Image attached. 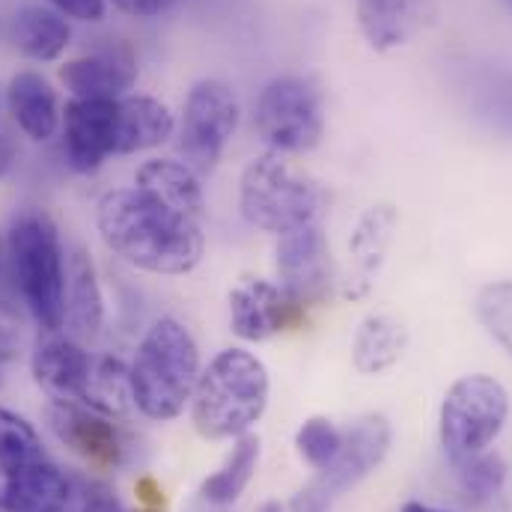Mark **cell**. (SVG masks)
<instances>
[{
  "mask_svg": "<svg viewBox=\"0 0 512 512\" xmlns=\"http://www.w3.org/2000/svg\"><path fill=\"white\" fill-rule=\"evenodd\" d=\"M200 379V349L176 319L155 322L137 346L131 364L134 405L152 420H173L194 396Z\"/></svg>",
  "mask_w": 512,
  "mask_h": 512,
  "instance_id": "obj_2",
  "label": "cell"
},
{
  "mask_svg": "<svg viewBox=\"0 0 512 512\" xmlns=\"http://www.w3.org/2000/svg\"><path fill=\"white\" fill-rule=\"evenodd\" d=\"M6 105L15 120L30 140H51L54 131L60 128V108H57V93L54 87L39 75V72H18L12 75L6 87Z\"/></svg>",
  "mask_w": 512,
  "mask_h": 512,
  "instance_id": "obj_17",
  "label": "cell"
},
{
  "mask_svg": "<svg viewBox=\"0 0 512 512\" xmlns=\"http://www.w3.org/2000/svg\"><path fill=\"white\" fill-rule=\"evenodd\" d=\"M173 114L149 96H126L117 102V155L161 146L173 134Z\"/></svg>",
  "mask_w": 512,
  "mask_h": 512,
  "instance_id": "obj_19",
  "label": "cell"
},
{
  "mask_svg": "<svg viewBox=\"0 0 512 512\" xmlns=\"http://www.w3.org/2000/svg\"><path fill=\"white\" fill-rule=\"evenodd\" d=\"M12 358V343H9V337H6V331L0 328V370H3V364Z\"/></svg>",
  "mask_w": 512,
  "mask_h": 512,
  "instance_id": "obj_34",
  "label": "cell"
},
{
  "mask_svg": "<svg viewBox=\"0 0 512 512\" xmlns=\"http://www.w3.org/2000/svg\"><path fill=\"white\" fill-rule=\"evenodd\" d=\"M256 462H259V438L254 435H239L233 453L227 456L224 468L215 471L203 486H200V495L203 501L215 504V507H227L233 501L242 498V492L248 489V483L254 480Z\"/></svg>",
  "mask_w": 512,
  "mask_h": 512,
  "instance_id": "obj_24",
  "label": "cell"
},
{
  "mask_svg": "<svg viewBox=\"0 0 512 512\" xmlns=\"http://www.w3.org/2000/svg\"><path fill=\"white\" fill-rule=\"evenodd\" d=\"M298 310L301 307H295L283 289L268 280H242L230 292V325L242 340L251 343L283 331Z\"/></svg>",
  "mask_w": 512,
  "mask_h": 512,
  "instance_id": "obj_13",
  "label": "cell"
},
{
  "mask_svg": "<svg viewBox=\"0 0 512 512\" xmlns=\"http://www.w3.org/2000/svg\"><path fill=\"white\" fill-rule=\"evenodd\" d=\"M408 346V331L393 316H367L352 343V361L358 373L376 376L390 370Z\"/></svg>",
  "mask_w": 512,
  "mask_h": 512,
  "instance_id": "obj_21",
  "label": "cell"
},
{
  "mask_svg": "<svg viewBox=\"0 0 512 512\" xmlns=\"http://www.w3.org/2000/svg\"><path fill=\"white\" fill-rule=\"evenodd\" d=\"M131 402H134L131 370H126L123 361H117V358H93L84 405L99 411V414L114 417V414H126Z\"/></svg>",
  "mask_w": 512,
  "mask_h": 512,
  "instance_id": "obj_25",
  "label": "cell"
},
{
  "mask_svg": "<svg viewBox=\"0 0 512 512\" xmlns=\"http://www.w3.org/2000/svg\"><path fill=\"white\" fill-rule=\"evenodd\" d=\"M48 420H51L54 435L81 459L93 465H108V468L123 465L126 441L105 414L78 402H54L48 408Z\"/></svg>",
  "mask_w": 512,
  "mask_h": 512,
  "instance_id": "obj_12",
  "label": "cell"
},
{
  "mask_svg": "<svg viewBox=\"0 0 512 512\" xmlns=\"http://www.w3.org/2000/svg\"><path fill=\"white\" fill-rule=\"evenodd\" d=\"M399 512H447V510H435V507H426V504H417V501H411V504H405Z\"/></svg>",
  "mask_w": 512,
  "mask_h": 512,
  "instance_id": "obj_35",
  "label": "cell"
},
{
  "mask_svg": "<svg viewBox=\"0 0 512 512\" xmlns=\"http://www.w3.org/2000/svg\"><path fill=\"white\" fill-rule=\"evenodd\" d=\"M254 123L274 152H310L325 134L322 96L307 78H274L256 99Z\"/></svg>",
  "mask_w": 512,
  "mask_h": 512,
  "instance_id": "obj_7",
  "label": "cell"
},
{
  "mask_svg": "<svg viewBox=\"0 0 512 512\" xmlns=\"http://www.w3.org/2000/svg\"><path fill=\"white\" fill-rule=\"evenodd\" d=\"M191 399V417L203 438H239L268 405V373L251 352L227 349L200 373Z\"/></svg>",
  "mask_w": 512,
  "mask_h": 512,
  "instance_id": "obj_3",
  "label": "cell"
},
{
  "mask_svg": "<svg viewBox=\"0 0 512 512\" xmlns=\"http://www.w3.org/2000/svg\"><path fill=\"white\" fill-rule=\"evenodd\" d=\"M462 489L471 501H489L504 489L507 480V462L495 453H477L471 459L456 462Z\"/></svg>",
  "mask_w": 512,
  "mask_h": 512,
  "instance_id": "obj_28",
  "label": "cell"
},
{
  "mask_svg": "<svg viewBox=\"0 0 512 512\" xmlns=\"http://www.w3.org/2000/svg\"><path fill=\"white\" fill-rule=\"evenodd\" d=\"M87 512H93V486H90V504H87Z\"/></svg>",
  "mask_w": 512,
  "mask_h": 512,
  "instance_id": "obj_37",
  "label": "cell"
},
{
  "mask_svg": "<svg viewBox=\"0 0 512 512\" xmlns=\"http://www.w3.org/2000/svg\"><path fill=\"white\" fill-rule=\"evenodd\" d=\"M134 188L185 218L203 221V209H206L203 188L197 173L185 161H170V158L146 161L134 176Z\"/></svg>",
  "mask_w": 512,
  "mask_h": 512,
  "instance_id": "obj_16",
  "label": "cell"
},
{
  "mask_svg": "<svg viewBox=\"0 0 512 512\" xmlns=\"http://www.w3.org/2000/svg\"><path fill=\"white\" fill-rule=\"evenodd\" d=\"M474 307H477V319L483 322V328L512 358V280H498L480 289Z\"/></svg>",
  "mask_w": 512,
  "mask_h": 512,
  "instance_id": "obj_27",
  "label": "cell"
},
{
  "mask_svg": "<svg viewBox=\"0 0 512 512\" xmlns=\"http://www.w3.org/2000/svg\"><path fill=\"white\" fill-rule=\"evenodd\" d=\"M111 3L131 18H158L170 12L179 0H111Z\"/></svg>",
  "mask_w": 512,
  "mask_h": 512,
  "instance_id": "obj_31",
  "label": "cell"
},
{
  "mask_svg": "<svg viewBox=\"0 0 512 512\" xmlns=\"http://www.w3.org/2000/svg\"><path fill=\"white\" fill-rule=\"evenodd\" d=\"M390 450V423L382 414L361 417L346 435L337 459L295 495L289 512H328L331 504L352 486H358L370 471H376Z\"/></svg>",
  "mask_w": 512,
  "mask_h": 512,
  "instance_id": "obj_8",
  "label": "cell"
},
{
  "mask_svg": "<svg viewBox=\"0 0 512 512\" xmlns=\"http://www.w3.org/2000/svg\"><path fill=\"white\" fill-rule=\"evenodd\" d=\"M9 268L12 280L45 331H60L66 322V262L57 224L39 212L27 209L12 221L9 230Z\"/></svg>",
  "mask_w": 512,
  "mask_h": 512,
  "instance_id": "obj_4",
  "label": "cell"
},
{
  "mask_svg": "<svg viewBox=\"0 0 512 512\" xmlns=\"http://www.w3.org/2000/svg\"><path fill=\"white\" fill-rule=\"evenodd\" d=\"M259 512H283V507L271 501V504H265V507H262V510H259Z\"/></svg>",
  "mask_w": 512,
  "mask_h": 512,
  "instance_id": "obj_36",
  "label": "cell"
},
{
  "mask_svg": "<svg viewBox=\"0 0 512 512\" xmlns=\"http://www.w3.org/2000/svg\"><path fill=\"white\" fill-rule=\"evenodd\" d=\"M51 9H57L66 18L78 21H102L105 18V0H48Z\"/></svg>",
  "mask_w": 512,
  "mask_h": 512,
  "instance_id": "obj_30",
  "label": "cell"
},
{
  "mask_svg": "<svg viewBox=\"0 0 512 512\" xmlns=\"http://www.w3.org/2000/svg\"><path fill=\"white\" fill-rule=\"evenodd\" d=\"M93 370V355H87L78 343L51 337L33 352V379L54 402H78L84 405L87 382Z\"/></svg>",
  "mask_w": 512,
  "mask_h": 512,
  "instance_id": "obj_15",
  "label": "cell"
},
{
  "mask_svg": "<svg viewBox=\"0 0 512 512\" xmlns=\"http://www.w3.org/2000/svg\"><path fill=\"white\" fill-rule=\"evenodd\" d=\"M510 414V393L492 376H465L441 402V444L450 462L486 453Z\"/></svg>",
  "mask_w": 512,
  "mask_h": 512,
  "instance_id": "obj_6",
  "label": "cell"
},
{
  "mask_svg": "<svg viewBox=\"0 0 512 512\" xmlns=\"http://www.w3.org/2000/svg\"><path fill=\"white\" fill-rule=\"evenodd\" d=\"M358 24L376 51H390L417 30L420 0H358Z\"/></svg>",
  "mask_w": 512,
  "mask_h": 512,
  "instance_id": "obj_22",
  "label": "cell"
},
{
  "mask_svg": "<svg viewBox=\"0 0 512 512\" xmlns=\"http://www.w3.org/2000/svg\"><path fill=\"white\" fill-rule=\"evenodd\" d=\"M507 3H510V6H512V0H507Z\"/></svg>",
  "mask_w": 512,
  "mask_h": 512,
  "instance_id": "obj_39",
  "label": "cell"
},
{
  "mask_svg": "<svg viewBox=\"0 0 512 512\" xmlns=\"http://www.w3.org/2000/svg\"><path fill=\"white\" fill-rule=\"evenodd\" d=\"M120 102V99H117ZM117 102L72 99L63 111L66 158L72 170L93 173L117 155Z\"/></svg>",
  "mask_w": 512,
  "mask_h": 512,
  "instance_id": "obj_11",
  "label": "cell"
},
{
  "mask_svg": "<svg viewBox=\"0 0 512 512\" xmlns=\"http://www.w3.org/2000/svg\"><path fill=\"white\" fill-rule=\"evenodd\" d=\"M15 155H18V146H15V140H12L6 131H0V176H6V173L12 170V164H15Z\"/></svg>",
  "mask_w": 512,
  "mask_h": 512,
  "instance_id": "obj_33",
  "label": "cell"
},
{
  "mask_svg": "<svg viewBox=\"0 0 512 512\" xmlns=\"http://www.w3.org/2000/svg\"><path fill=\"white\" fill-rule=\"evenodd\" d=\"M102 316H105V298L96 280V268L90 256L75 251L66 268V319H72V325L81 334L93 337L102 328Z\"/></svg>",
  "mask_w": 512,
  "mask_h": 512,
  "instance_id": "obj_23",
  "label": "cell"
},
{
  "mask_svg": "<svg viewBox=\"0 0 512 512\" xmlns=\"http://www.w3.org/2000/svg\"><path fill=\"white\" fill-rule=\"evenodd\" d=\"M0 512H9V510H3V507H0Z\"/></svg>",
  "mask_w": 512,
  "mask_h": 512,
  "instance_id": "obj_38",
  "label": "cell"
},
{
  "mask_svg": "<svg viewBox=\"0 0 512 512\" xmlns=\"http://www.w3.org/2000/svg\"><path fill=\"white\" fill-rule=\"evenodd\" d=\"M396 230V212L390 206H373L355 227L349 239V256H352V277H349V295L361 298L373 286V277L382 268L384 254L390 248Z\"/></svg>",
  "mask_w": 512,
  "mask_h": 512,
  "instance_id": "obj_18",
  "label": "cell"
},
{
  "mask_svg": "<svg viewBox=\"0 0 512 512\" xmlns=\"http://www.w3.org/2000/svg\"><path fill=\"white\" fill-rule=\"evenodd\" d=\"M60 81L75 99H99L117 102L137 81V63L126 48L99 51L90 57H78L60 69Z\"/></svg>",
  "mask_w": 512,
  "mask_h": 512,
  "instance_id": "obj_14",
  "label": "cell"
},
{
  "mask_svg": "<svg viewBox=\"0 0 512 512\" xmlns=\"http://www.w3.org/2000/svg\"><path fill=\"white\" fill-rule=\"evenodd\" d=\"M93 512H131V510H128L126 504H123L111 489H105V486H93Z\"/></svg>",
  "mask_w": 512,
  "mask_h": 512,
  "instance_id": "obj_32",
  "label": "cell"
},
{
  "mask_svg": "<svg viewBox=\"0 0 512 512\" xmlns=\"http://www.w3.org/2000/svg\"><path fill=\"white\" fill-rule=\"evenodd\" d=\"M239 128V99L230 84L206 78L197 81L185 99L179 152L194 173H209L230 137Z\"/></svg>",
  "mask_w": 512,
  "mask_h": 512,
  "instance_id": "obj_9",
  "label": "cell"
},
{
  "mask_svg": "<svg viewBox=\"0 0 512 512\" xmlns=\"http://www.w3.org/2000/svg\"><path fill=\"white\" fill-rule=\"evenodd\" d=\"M96 224L114 254L152 274H185L203 259V221L185 218L137 188L105 194Z\"/></svg>",
  "mask_w": 512,
  "mask_h": 512,
  "instance_id": "obj_1",
  "label": "cell"
},
{
  "mask_svg": "<svg viewBox=\"0 0 512 512\" xmlns=\"http://www.w3.org/2000/svg\"><path fill=\"white\" fill-rule=\"evenodd\" d=\"M42 459H48V456L42 450L36 429L24 417H18L15 411L0 405V474L21 471Z\"/></svg>",
  "mask_w": 512,
  "mask_h": 512,
  "instance_id": "obj_26",
  "label": "cell"
},
{
  "mask_svg": "<svg viewBox=\"0 0 512 512\" xmlns=\"http://www.w3.org/2000/svg\"><path fill=\"white\" fill-rule=\"evenodd\" d=\"M295 444H298V453L304 456L307 465H313L316 471H325L343 447V432L325 417H310L298 429Z\"/></svg>",
  "mask_w": 512,
  "mask_h": 512,
  "instance_id": "obj_29",
  "label": "cell"
},
{
  "mask_svg": "<svg viewBox=\"0 0 512 512\" xmlns=\"http://www.w3.org/2000/svg\"><path fill=\"white\" fill-rule=\"evenodd\" d=\"M277 277L283 295L295 307H307L325 298L331 274H328V242L319 224H307L280 236Z\"/></svg>",
  "mask_w": 512,
  "mask_h": 512,
  "instance_id": "obj_10",
  "label": "cell"
},
{
  "mask_svg": "<svg viewBox=\"0 0 512 512\" xmlns=\"http://www.w3.org/2000/svg\"><path fill=\"white\" fill-rule=\"evenodd\" d=\"M12 36H15V45L30 60L51 63L69 48L72 27L66 24V15H60L57 9L33 3V6H21L15 12Z\"/></svg>",
  "mask_w": 512,
  "mask_h": 512,
  "instance_id": "obj_20",
  "label": "cell"
},
{
  "mask_svg": "<svg viewBox=\"0 0 512 512\" xmlns=\"http://www.w3.org/2000/svg\"><path fill=\"white\" fill-rule=\"evenodd\" d=\"M322 209V185L280 152L259 155L242 173V212L265 233L283 236L289 230L319 224Z\"/></svg>",
  "mask_w": 512,
  "mask_h": 512,
  "instance_id": "obj_5",
  "label": "cell"
}]
</instances>
